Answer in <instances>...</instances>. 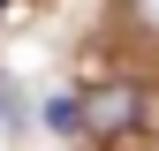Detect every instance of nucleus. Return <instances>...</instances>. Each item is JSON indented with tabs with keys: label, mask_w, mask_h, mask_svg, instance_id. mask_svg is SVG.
<instances>
[{
	"label": "nucleus",
	"mask_w": 159,
	"mask_h": 151,
	"mask_svg": "<svg viewBox=\"0 0 159 151\" xmlns=\"http://www.w3.org/2000/svg\"><path fill=\"white\" fill-rule=\"evenodd\" d=\"M0 8H8V0H0Z\"/></svg>",
	"instance_id": "39448f33"
},
{
	"label": "nucleus",
	"mask_w": 159,
	"mask_h": 151,
	"mask_svg": "<svg viewBox=\"0 0 159 151\" xmlns=\"http://www.w3.org/2000/svg\"><path fill=\"white\" fill-rule=\"evenodd\" d=\"M0 113H8L0 128H23V121H15V83H8V76H0Z\"/></svg>",
	"instance_id": "20e7f679"
},
{
	"label": "nucleus",
	"mask_w": 159,
	"mask_h": 151,
	"mask_svg": "<svg viewBox=\"0 0 159 151\" xmlns=\"http://www.w3.org/2000/svg\"><path fill=\"white\" fill-rule=\"evenodd\" d=\"M136 113H144V91H136V83H98L84 98V128L121 136V128H136Z\"/></svg>",
	"instance_id": "f257e3e1"
},
{
	"label": "nucleus",
	"mask_w": 159,
	"mask_h": 151,
	"mask_svg": "<svg viewBox=\"0 0 159 151\" xmlns=\"http://www.w3.org/2000/svg\"><path fill=\"white\" fill-rule=\"evenodd\" d=\"M46 128H61V136L84 128V98H53V106H46Z\"/></svg>",
	"instance_id": "f03ea898"
},
{
	"label": "nucleus",
	"mask_w": 159,
	"mask_h": 151,
	"mask_svg": "<svg viewBox=\"0 0 159 151\" xmlns=\"http://www.w3.org/2000/svg\"><path fill=\"white\" fill-rule=\"evenodd\" d=\"M129 23H136V30H152V38H159V0H129Z\"/></svg>",
	"instance_id": "7ed1b4c3"
}]
</instances>
